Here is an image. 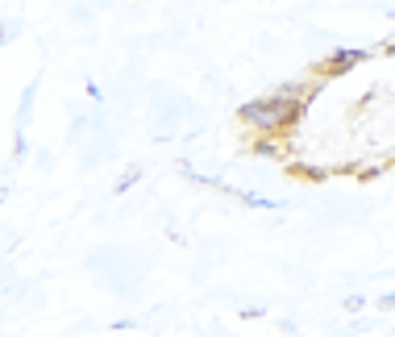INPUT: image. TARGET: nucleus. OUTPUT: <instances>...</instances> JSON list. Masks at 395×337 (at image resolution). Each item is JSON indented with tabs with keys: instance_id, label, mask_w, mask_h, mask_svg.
<instances>
[{
	"instance_id": "obj_1",
	"label": "nucleus",
	"mask_w": 395,
	"mask_h": 337,
	"mask_svg": "<svg viewBox=\"0 0 395 337\" xmlns=\"http://www.w3.org/2000/svg\"><path fill=\"white\" fill-rule=\"evenodd\" d=\"M291 88H279V92H271L267 100H254V104H245L242 109V117L250 125H279V121H287L291 117Z\"/></svg>"
},
{
	"instance_id": "obj_2",
	"label": "nucleus",
	"mask_w": 395,
	"mask_h": 337,
	"mask_svg": "<svg viewBox=\"0 0 395 337\" xmlns=\"http://www.w3.org/2000/svg\"><path fill=\"white\" fill-rule=\"evenodd\" d=\"M362 59V50H345V55H337V67H350V62Z\"/></svg>"
}]
</instances>
